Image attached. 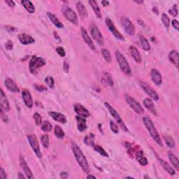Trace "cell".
Masks as SVG:
<instances>
[{"label": "cell", "instance_id": "cell-17", "mask_svg": "<svg viewBox=\"0 0 179 179\" xmlns=\"http://www.w3.org/2000/svg\"><path fill=\"white\" fill-rule=\"evenodd\" d=\"M80 31H81V34H82L83 40L85 41V43L88 44V46H89L90 48L92 49L93 50H96V48H95V46L94 45V43H93V41H92L91 38L90 37L89 34H88L86 29H85L84 28H81Z\"/></svg>", "mask_w": 179, "mask_h": 179}, {"label": "cell", "instance_id": "cell-59", "mask_svg": "<svg viewBox=\"0 0 179 179\" xmlns=\"http://www.w3.org/2000/svg\"><path fill=\"white\" fill-rule=\"evenodd\" d=\"M54 36H55V38H57V39H58V40L60 41V36H58V33L57 32H54Z\"/></svg>", "mask_w": 179, "mask_h": 179}, {"label": "cell", "instance_id": "cell-53", "mask_svg": "<svg viewBox=\"0 0 179 179\" xmlns=\"http://www.w3.org/2000/svg\"><path fill=\"white\" fill-rule=\"evenodd\" d=\"M0 178L1 179H6V173H5V171H4L3 168H1V170H0Z\"/></svg>", "mask_w": 179, "mask_h": 179}, {"label": "cell", "instance_id": "cell-43", "mask_svg": "<svg viewBox=\"0 0 179 179\" xmlns=\"http://www.w3.org/2000/svg\"><path fill=\"white\" fill-rule=\"evenodd\" d=\"M34 119L36 125H40L42 123V119H41V116L38 114V113H35V114H34Z\"/></svg>", "mask_w": 179, "mask_h": 179}, {"label": "cell", "instance_id": "cell-7", "mask_svg": "<svg viewBox=\"0 0 179 179\" xmlns=\"http://www.w3.org/2000/svg\"><path fill=\"white\" fill-rule=\"evenodd\" d=\"M28 139L32 148V150L34 151V153H35L36 156H37L38 158H41V157H42V154H41L38 139L36 138V135H34V134H29V135L28 136Z\"/></svg>", "mask_w": 179, "mask_h": 179}, {"label": "cell", "instance_id": "cell-8", "mask_svg": "<svg viewBox=\"0 0 179 179\" xmlns=\"http://www.w3.org/2000/svg\"><path fill=\"white\" fill-rule=\"evenodd\" d=\"M121 24L123 27L124 30L125 32L129 34V35H134L135 34V28H134L133 23H132V21L127 17H122L121 20Z\"/></svg>", "mask_w": 179, "mask_h": 179}, {"label": "cell", "instance_id": "cell-4", "mask_svg": "<svg viewBox=\"0 0 179 179\" xmlns=\"http://www.w3.org/2000/svg\"><path fill=\"white\" fill-rule=\"evenodd\" d=\"M46 62L45 59L34 55L31 58L29 63V71L32 73H36L39 69L46 65Z\"/></svg>", "mask_w": 179, "mask_h": 179}, {"label": "cell", "instance_id": "cell-18", "mask_svg": "<svg viewBox=\"0 0 179 179\" xmlns=\"http://www.w3.org/2000/svg\"><path fill=\"white\" fill-rule=\"evenodd\" d=\"M18 39L22 44L23 45H29L34 43V39L32 36L28 34H21L18 35Z\"/></svg>", "mask_w": 179, "mask_h": 179}, {"label": "cell", "instance_id": "cell-25", "mask_svg": "<svg viewBox=\"0 0 179 179\" xmlns=\"http://www.w3.org/2000/svg\"><path fill=\"white\" fill-rule=\"evenodd\" d=\"M169 58H170L171 62L178 68L179 64V54L177 51L175 50H171L170 54H169Z\"/></svg>", "mask_w": 179, "mask_h": 179}, {"label": "cell", "instance_id": "cell-54", "mask_svg": "<svg viewBox=\"0 0 179 179\" xmlns=\"http://www.w3.org/2000/svg\"><path fill=\"white\" fill-rule=\"evenodd\" d=\"M5 2H6V4H8V6L9 7L13 8V7L15 6V3H14V2H13V1H5Z\"/></svg>", "mask_w": 179, "mask_h": 179}, {"label": "cell", "instance_id": "cell-26", "mask_svg": "<svg viewBox=\"0 0 179 179\" xmlns=\"http://www.w3.org/2000/svg\"><path fill=\"white\" fill-rule=\"evenodd\" d=\"M76 9L78 10V13H79V15L82 18H86L88 17V11L87 9L85 8V6H84L81 2H78L76 3Z\"/></svg>", "mask_w": 179, "mask_h": 179}, {"label": "cell", "instance_id": "cell-20", "mask_svg": "<svg viewBox=\"0 0 179 179\" xmlns=\"http://www.w3.org/2000/svg\"><path fill=\"white\" fill-rule=\"evenodd\" d=\"M5 85H6L7 89L11 92H18L20 91L18 85H17L16 83H15L13 80L11 79V78H6V79L5 80Z\"/></svg>", "mask_w": 179, "mask_h": 179}, {"label": "cell", "instance_id": "cell-36", "mask_svg": "<svg viewBox=\"0 0 179 179\" xmlns=\"http://www.w3.org/2000/svg\"><path fill=\"white\" fill-rule=\"evenodd\" d=\"M93 148H94V150L97 152L99 155H101L103 157H105V158H109V155H108L106 151H105L102 146H100L99 145H94Z\"/></svg>", "mask_w": 179, "mask_h": 179}, {"label": "cell", "instance_id": "cell-3", "mask_svg": "<svg viewBox=\"0 0 179 179\" xmlns=\"http://www.w3.org/2000/svg\"><path fill=\"white\" fill-rule=\"evenodd\" d=\"M116 60L120 66V68L125 74L128 76L132 75V69L130 66H129L128 62H127L125 57L120 52L119 50H116Z\"/></svg>", "mask_w": 179, "mask_h": 179}, {"label": "cell", "instance_id": "cell-12", "mask_svg": "<svg viewBox=\"0 0 179 179\" xmlns=\"http://www.w3.org/2000/svg\"><path fill=\"white\" fill-rule=\"evenodd\" d=\"M139 84H140L142 89L144 90V92H146L152 99L155 100V101H158L159 99V96L158 93H157L153 88L149 86L144 81H140L139 82Z\"/></svg>", "mask_w": 179, "mask_h": 179}, {"label": "cell", "instance_id": "cell-33", "mask_svg": "<svg viewBox=\"0 0 179 179\" xmlns=\"http://www.w3.org/2000/svg\"><path fill=\"white\" fill-rule=\"evenodd\" d=\"M103 80L105 83H107V85H109V86H114V80H113L111 76L108 72H104L103 73Z\"/></svg>", "mask_w": 179, "mask_h": 179}, {"label": "cell", "instance_id": "cell-45", "mask_svg": "<svg viewBox=\"0 0 179 179\" xmlns=\"http://www.w3.org/2000/svg\"><path fill=\"white\" fill-rule=\"evenodd\" d=\"M137 160L139 161V164H140L142 166H146L147 165H148V160H147V158H146V157H144V155L143 156H141L140 158H137Z\"/></svg>", "mask_w": 179, "mask_h": 179}, {"label": "cell", "instance_id": "cell-2", "mask_svg": "<svg viewBox=\"0 0 179 179\" xmlns=\"http://www.w3.org/2000/svg\"><path fill=\"white\" fill-rule=\"evenodd\" d=\"M143 122L144 123V125L148 129V131L151 136L152 138L153 139V140L155 141V143H157L160 146H163L162 141L161 140V138L160 135H159L158 131L155 129V126L153 123V121H151V118L149 117H144L143 118Z\"/></svg>", "mask_w": 179, "mask_h": 179}, {"label": "cell", "instance_id": "cell-19", "mask_svg": "<svg viewBox=\"0 0 179 179\" xmlns=\"http://www.w3.org/2000/svg\"><path fill=\"white\" fill-rule=\"evenodd\" d=\"M0 104H1V109L4 110L5 111H9L10 110V104L8 99L2 89H1V93H0Z\"/></svg>", "mask_w": 179, "mask_h": 179}, {"label": "cell", "instance_id": "cell-41", "mask_svg": "<svg viewBox=\"0 0 179 179\" xmlns=\"http://www.w3.org/2000/svg\"><path fill=\"white\" fill-rule=\"evenodd\" d=\"M45 83L50 88H53L55 87V80H54L53 77L51 76L46 77L45 79Z\"/></svg>", "mask_w": 179, "mask_h": 179}, {"label": "cell", "instance_id": "cell-6", "mask_svg": "<svg viewBox=\"0 0 179 179\" xmlns=\"http://www.w3.org/2000/svg\"><path fill=\"white\" fill-rule=\"evenodd\" d=\"M104 105L106 106V107L109 110V111L110 113V114L111 115V116L114 117L115 120L117 121V123L119 124V125L121 127V128L122 129H124L125 131H127V127L125 126V125L123 121H122V119L121 118V116H120L118 113L116 111V110L114 109V107L111 106V105H110L108 102H105L104 103Z\"/></svg>", "mask_w": 179, "mask_h": 179}, {"label": "cell", "instance_id": "cell-50", "mask_svg": "<svg viewBox=\"0 0 179 179\" xmlns=\"http://www.w3.org/2000/svg\"><path fill=\"white\" fill-rule=\"evenodd\" d=\"M5 47H6V48L8 50H12V49H13V42H12V41L11 40H9L6 43V44H5Z\"/></svg>", "mask_w": 179, "mask_h": 179}, {"label": "cell", "instance_id": "cell-40", "mask_svg": "<svg viewBox=\"0 0 179 179\" xmlns=\"http://www.w3.org/2000/svg\"><path fill=\"white\" fill-rule=\"evenodd\" d=\"M41 141L44 148H48L49 142L50 141H49V136L48 134H43V135L41 136Z\"/></svg>", "mask_w": 179, "mask_h": 179}, {"label": "cell", "instance_id": "cell-35", "mask_svg": "<svg viewBox=\"0 0 179 179\" xmlns=\"http://www.w3.org/2000/svg\"><path fill=\"white\" fill-rule=\"evenodd\" d=\"M140 39H141V46L142 48L144 49V50L146 51H148L151 50V45L149 43L148 41L143 36H140Z\"/></svg>", "mask_w": 179, "mask_h": 179}, {"label": "cell", "instance_id": "cell-1", "mask_svg": "<svg viewBox=\"0 0 179 179\" xmlns=\"http://www.w3.org/2000/svg\"><path fill=\"white\" fill-rule=\"evenodd\" d=\"M72 148L74 154V156L76 158V160H77L78 163L79 164L80 167L82 168V170L85 171L86 173H90V166L88 165L87 159L84 155V154L83 153L81 149L79 148L76 144L74 142H72Z\"/></svg>", "mask_w": 179, "mask_h": 179}, {"label": "cell", "instance_id": "cell-14", "mask_svg": "<svg viewBox=\"0 0 179 179\" xmlns=\"http://www.w3.org/2000/svg\"><path fill=\"white\" fill-rule=\"evenodd\" d=\"M20 164H21V167L23 170L24 173H25L26 177L28 178H34L32 172L31 170L29 169L28 164H27L25 160H24V158L22 155L20 157Z\"/></svg>", "mask_w": 179, "mask_h": 179}, {"label": "cell", "instance_id": "cell-13", "mask_svg": "<svg viewBox=\"0 0 179 179\" xmlns=\"http://www.w3.org/2000/svg\"><path fill=\"white\" fill-rule=\"evenodd\" d=\"M22 97H23L24 104L26 105L27 107L29 108V109L32 108L34 105L33 99L32 97L30 92H29L28 90L27 89L23 90V91H22Z\"/></svg>", "mask_w": 179, "mask_h": 179}, {"label": "cell", "instance_id": "cell-48", "mask_svg": "<svg viewBox=\"0 0 179 179\" xmlns=\"http://www.w3.org/2000/svg\"><path fill=\"white\" fill-rule=\"evenodd\" d=\"M56 51H57V53L59 54V55L61 56V57H65L66 55L65 49H64L62 47H58L57 48H56Z\"/></svg>", "mask_w": 179, "mask_h": 179}, {"label": "cell", "instance_id": "cell-56", "mask_svg": "<svg viewBox=\"0 0 179 179\" xmlns=\"http://www.w3.org/2000/svg\"><path fill=\"white\" fill-rule=\"evenodd\" d=\"M60 176H61V177H62V178H67L68 174H67V173H65V172H62V173H61Z\"/></svg>", "mask_w": 179, "mask_h": 179}, {"label": "cell", "instance_id": "cell-22", "mask_svg": "<svg viewBox=\"0 0 179 179\" xmlns=\"http://www.w3.org/2000/svg\"><path fill=\"white\" fill-rule=\"evenodd\" d=\"M151 76L152 80L156 85H160L162 82V78L160 73L157 69H152L151 72Z\"/></svg>", "mask_w": 179, "mask_h": 179}, {"label": "cell", "instance_id": "cell-10", "mask_svg": "<svg viewBox=\"0 0 179 179\" xmlns=\"http://www.w3.org/2000/svg\"><path fill=\"white\" fill-rule=\"evenodd\" d=\"M106 24L108 27V28L110 31H111V32L114 34V36L116 37L117 39H118V40H121V41H125V37L123 36V35H122V34H121V32L117 30L116 29V27H115L114 24L113 23L112 21L110 18H106Z\"/></svg>", "mask_w": 179, "mask_h": 179}, {"label": "cell", "instance_id": "cell-30", "mask_svg": "<svg viewBox=\"0 0 179 179\" xmlns=\"http://www.w3.org/2000/svg\"><path fill=\"white\" fill-rule=\"evenodd\" d=\"M95 134L90 133L87 134L84 138V143L88 146H94L95 145Z\"/></svg>", "mask_w": 179, "mask_h": 179}, {"label": "cell", "instance_id": "cell-34", "mask_svg": "<svg viewBox=\"0 0 179 179\" xmlns=\"http://www.w3.org/2000/svg\"><path fill=\"white\" fill-rule=\"evenodd\" d=\"M163 139L164 140H165V143L166 145H167L168 147H170V148H174L175 147V141L173 140V139L171 137V136H169V135H165L163 136Z\"/></svg>", "mask_w": 179, "mask_h": 179}, {"label": "cell", "instance_id": "cell-55", "mask_svg": "<svg viewBox=\"0 0 179 179\" xmlns=\"http://www.w3.org/2000/svg\"><path fill=\"white\" fill-rule=\"evenodd\" d=\"M8 27H9V28H7V27H6V29H8V30L10 31V32H11V31L13 32V31H17V30H18V29H17V28H13V27H11V26H8Z\"/></svg>", "mask_w": 179, "mask_h": 179}, {"label": "cell", "instance_id": "cell-9", "mask_svg": "<svg viewBox=\"0 0 179 179\" xmlns=\"http://www.w3.org/2000/svg\"><path fill=\"white\" fill-rule=\"evenodd\" d=\"M63 13L65 18L71 23L77 24L78 23V16L76 12L72 9H71L69 6H65L63 8Z\"/></svg>", "mask_w": 179, "mask_h": 179}, {"label": "cell", "instance_id": "cell-52", "mask_svg": "<svg viewBox=\"0 0 179 179\" xmlns=\"http://www.w3.org/2000/svg\"><path fill=\"white\" fill-rule=\"evenodd\" d=\"M172 25L173 27V28H175V29H176V30L177 31L179 30V24H178V22L176 21V20H173Z\"/></svg>", "mask_w": 179, "mask_h": 179}, {"label": "cell", "instance_id": "cell-46", "mask_svg": "<svg viewBox=\"0 0 179 179\" xmlns=\"http://www.w3.org/2000/svg\"><path fill=\"white\" fill-rule=\"evenodd\" d=\"M169 13H170L171 16L173 17L177 16L178 15V9H177V5H174L172 8H171L170 11H169Z\"/></svg>", "mask_w": 179, "mask_h": 179}, {"label": "cell", "instance_id": "cell-60", "mask_svg": "<svg viewBox=\"0 0 179 179\" xmlns=\"http://www.w3.org/2000/svg\"><path fill=\"white\" fill-rule=\"evenodd\" d=\"M87 178H94V179H96V177H95V176H92V175H88L87 176Z\"/></svg>", "mask_w": 179, "mask_h": 179}, {"label": "cell", "instance_id": "cell-16", "mask_svg": "<svg viewBox=\"0 0 179 179\" xmlns=\"http://www.w3.org/2000/svg\"><path fill=\"white\" fill-rule=\"evenodd\" d=\"M49 116H50L54 121L58 122H60L62 124H65L67 122V117L65 116V115L62 114H60V113L58 112H55V111H50L48 112Z\"/></svg>", "mask_w": 179, "mask_h": 179}, {"label": "cell", "instance_id": "cell-51", "mask_svg": "<svg viewBox=\"0 0 179 179\" xmlns=\"http://www.w3.org/2000/svg\"><path fill=\"white\" fill-rule=\"evenodd\" d=\"M63 67H63L64 71H65L66 73H68L69 71V62L67 60H65Z\"/></svg>", "mask_w": 179, "mask_h": 179}, {"label": "cell", "instance_id": "cell-28", "mask_svg": "<svg viewBox=\"0 0 179 179\" xmlns=\"http://www.w3.org/2000/svg\"><path fill=\"white\" fill-rule=\"evenodd\" d=\"M47 15L48 16L49 19L50 20V21L52 22L53 24H54V25L57 27L58 28H64V24L61 23V22L60 21V20H59L57 17H56V16H55V15L51 13H47Z\"/></svg>", "mask_w": 179, "mask_h": 179}, {"label": "cell", "instance_id": "cell-39", "mask_svg": "<svg viewBox=\"0 0 179 179\" xmlns=\"http://www.w3.org/2000/svg\"><path fill=\"white\" fill-rule=\"evenodd\" d=\"M52 127H53L52 125H51L48 121H46L43 122L42 125H41V129H42V131L43 132H48L52 130Z\"/></svg>", "mask_w": 179, "mask_h": 179}, {"label": "cell", "instance_id": "cell-27", "mask_svg": "<svg viewBox=\"0 0 179 179\" xmlns=\"http://www.w3.org/2000/svg\"><path fill=\"white\" fill-rule=\"evenodd\" d=\"M158 160H159V161H160V165L162 166L164 170H165L166 172H167L168 173H170V174L171 176L175 174L176 173L175 170H173V169L171 167V166L169 165V164L166 162V161H165L164 160H162V159H160V158H159Z\"/></svg>", "mask_w": 179, "mask_h": 179}, {"label": "cell", "instance_id": "cell-23", "mask_svg": "<svg viewBox=\"0 0 179 179\" xmlns=\"http://www.w3.org/2000/svg\"><path fill=\"white\" fill-rule=\"evenodd\" d=\"M129 52H130L132 58L135 60L136 62L137 63L141 62V54L138 50V49H137L135 46H130V47H129Z\"/></svg>", "mask_w": 179, "mask_h": 179}, {"label": "cell", "instance_id": "cell-38", "mask_svg": "<svg viewBox=\"0 0 179 179\" xmlns=\"http://www.w3.org/2000/svg\"><path fill=\"white\" fill-rule=\"evenodd\" d=\"M102 56L105 60V61H106L107 62H111V53H110L109 50H107V49H102Z\"/></svg>", "mask_w": 179, "mask_h": 179}, {"label": "cell", "instance_id": "cell-24", "mask_svg": "<svg viewBox=\"0 0 179 179\" xmlns=\"http://www.w3.org/2000/svg\"><path fill=\"white\" fill-rule=\"evenodd\" d=\"M143 103H144V106H145V107L149 111L151 112L152 114L155 115V116H157V114H157L155 106V105H154L153 101H152L151 99L146 98V99L143 101Z\"/></svg>", "mask_w": 179, "mask_h": 179}, {"label": "cell", "instance_id": "cell-21", "mask_svg": "<svg viewBox=\"0 0 179 179\" xmlns=\"http://www.w3.org/2000/svg\"><path fill=\"white\" fill-rule=\"evenodd\" d=\"M76 121L78 122V129L80 132H85L88 128L87 124H86V119L85 117H81L80 116H77L76 117Z\"/></svg>", "mask_w": 179, "mask_h": 179}, {"label": "cell", "instance_id": "cell-32", "mask_svg": "<svg viewBox=\"0 0 179 179\" xmlns=\"http://www.w3.org/2000/svg\"><path fill=\"white\" fill-rule=\"evenodd\" d=\"M169 158H170V160L173 166L177 170H179V161L177 157H176L174 154L171 153V152H169L168 153Z\"/></svg>", "mask_w": 179, "mask_h": 179}, {"label": "cell", "instance_id": "cell-57", "mask_svg": "<svg viewBox=\"0 0 179 179\" xmlns=\"http://www.w3.org/2000/svg\"><path fill=\"white\" fill-rule=\"evenodd\" d=\"M26 177L25 176H24L23 173H18V178H19V179H24Z\"/></svg>", "mask_w": 179, "mask_h": 179}, {"label": "cell", "instance_id": "cell-42", "mask_svg": "<svg viewBox=\"0 0 179 179\" xmlns=\"http://www.w3.org/2000/svg\"><path fill=\"white\" fill-rule=\"evenodd\" d=\"M162 21L163 22V24L166 28H170V18H169L168 16L165 13H163L162 15Z\"/></svg>", "mask_w": 179, "mask_h": 179}, {"label": "cell", "instance_id": "cell-15", "mask_svg": "<svg viewBox=\"0 0 179 179\" xmlns=\"http://www.w3.org/2000/svg\"><path fill=\"white\" fill-rule=\"evenodd\" d=\"M73 109H74V111L76 113L78 116L83 117H88L90 116V112L88 111V110L87 109H85V108L81 104H76L74 105Z\"/></svg>", "mask_w": 179, "mask_h": 179}, {"label": "cell", "instance_id": "cell-49", "mask_svg": "<svg viewBox=\"0 0 179 179\" xmlns=\"http://www.w3.org/2000/svg\"><path fill=\"white\" fill-rule=\"evenodd\" d=\"M0 114H1V119L2 120V121L4 122H8V116H6V114H4L2 109H0Z\"/></svg>", "mask_w": 179, "mask_h": 179}, {"label": "cell", "instance_id": "cell-31", "mask_svg": "<svg viewBox=\"0 0 179 179\" xmlns=\"http://www.w3.org/2000/svg\"><path fill=\"white\" fill-rule=\"evenodd\" d=\"M89 4L91 5L93 11H94L95 13L97 16V18H102L101 11H100V9H99V6H98L97 2L94 1V0H91V1H89Z\"/></svg>", "mask_w": 179, "mask_h": 179}, {"label": "cell", "instance_id": "cell-44", "mask_svg": "<svg viewBox=\"0 0 179 179\" xmlns=\"http://www.w3.org/2000/svg\"><path fill=\"white\" fill-rule=\"evenodd\" d=\"M110 127H111V129L112 132H114L115 134H117L119 132V129L118 127L116 125V123H115L114 121H110Z\"/></svg>", "mask_w": 179, "mask_h": 179}, {"label": "cell", "instance_id": "cell-29", "mask_svg": "<svg viewBox=\"0 0 179 179\" xmlns=\"http://www.w3.org/2000/svg\"><path fill=\"white\" fill-rule=\"evenodd\" d=\"M21 4H23L24 8L29 13H34L35 8H34V6L30 1H29V0H23V1L21 2Z\"/></svg>", "mask_w": 179, "mask_h": 179}, {"label": "cell", "instance_id": "cell-37", "mask_svg": "<svg viewBox=\"0 0 179 179\" xmlns=\"http://www.w3.org/2000/svg\"><path fill=\"white\" fill-rule=\"evenodd\" d=\"M55 134L58 139H62L65 136V132H64L62 129L59 125H56L55 127Z\"/></svg>", "mask_w": 179, "mask_h": 179}, {"label": "cell", "instance_id": "cell-61", "mask_svg": "<svg viewBox=\"0 0 179 179\" xmlns=\"http://www.w3.org/2000/svg\"><path fill=\"white\" fill-rule=\"evenodd\" d=\"M134 2H136V3H138V4H142L143 3V1H136V0H135V1H134Z\"/></svg>", "mask_w": 179, "mask_h": 179}, {"label": "cell", "instance_id": "cell-11", "mask_svg": "<svg viewBox=\"0 0 179 179\" xmlns=\"http://www.w3.org/2000/svg\"><path fill=\"white\" fill-rule=\"evenodd\" d=\"M91 35L92 38L96 41V42L99 44V46H104V39L103 37L102 33L100 32V31L98 29L97 26L92 25L91 28Z\"/></svg>", "mask_w": 179, "mask_h": 179}, {"label": "cell", "instance_id": "cell-5", "mask_svg": "<svg viewBox=\"0 0 179 179\" xmlns=\"http://www.w3.org/2000/svg\"><path fill=\"white\" fill-rule=\"evenodd\" d=\"M125 99L127 104L130 106L134 112H136L137 114H143L144 112V110L143 107L141 106V105L136 101L135 99H134L133 97L129 96L128 95H125Z\"/></svg>", "mask_w": 179, "mask_h": 179}, {"label": "cell", "instance_id": "cell-47", "mask_svg": "<svg viewBox=\"0 0 179 179\" xmlns=\"http://www.w3.org/2000/svg\"><path fill=\"white\" fill-rule=\"evenodd\" d=\"M34 88H35V89L37 90V91H40V92H42V91H46V90H47V88H46L45 86H43L42 85H39V84H34Z\"/></svg>", "mask_w": 179, "mask_h": 179}, {"label": "cell", "instance_id": "cell-58", "mask_svg": "<svg viewBox=\"0 0 179 179\" xmlns=\"http://www.w3.org/2000/svg\"><path fill=\"white\" fill-rule=\"evenodd\" d=\"M102 5L104 6H108V5L109 4V2L108 1H102Z\"/></svg>", "mask_w": 179, "mask_h": 179}]
</instances>
